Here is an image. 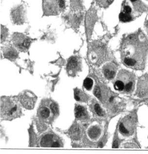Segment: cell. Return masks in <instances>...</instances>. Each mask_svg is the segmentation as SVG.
Listing matches in <instances>:
<instances>
[{
  "instance_id": "cell-3",
  "label": "cell",
  "mask_w": 148,
  "mask_h": 154,
  "mask_svg": "<svg viewBox=\"0 0 148 154\" xmlns=\"http://www.w3.org/2000/svg\"><path fill=\"white\" fill-rule=\"evenodd\" d=\"M78 67V61L76 58L72 57L69 60L67 65V69L70 74H73L77 72Z\"/></svg>"
},
{
  "instance_id": "cell-1",
  "label": "cell",
  "mask_w": 148,
  "mask_h": 154,
  "mask_svg": "<svg viewBox=\"0 0 148 154\" xmlns=\"http://www.w3.org/2000/svg\"><path fill=\"white\" fill-rule=\"evenodd\" d=\"M18 104L10 99H5L1 102V115L6 119H12L16 117L20 113Z\"/></svg>"
},
{
  "instance_id": "cell-19",
  "label": "cell",
  "mask_w": 148,
  "mask_h": 154,
  "mask_svg": "<svg viewBox=\"0 0 148 154\" xmlns=\"http://www.w3.org/2000/svg\"><path fill=\"white\" fill-rule=\"evenodd\" d=\"M132 87V83L129 82L125 86V90H126V91H129L131 90Z\"/></svg>"
},
{
  "instance_id": "cell-16",
  "label": "cell",
  "mask_w": 148,
  "mask_h": 154,
  "mask_svg": "<svg viewBox=\"0 0 148 154\" xmlns=\"http://www.w3.org/2000/svg\"><path fill=\"white\" fill-rule=\"evenodd\" d=\"M119 130L121 132L124 134H127V133H128V131L126 129L124 125L122 123H121L119 125Z\"/></svg>"
},
{
  "instance_id": "cell-5",
  "label": "cell",
  "mask_w": 148,
  "mask_h": 154,
  "mask_svg": "<svg viewBox=\"0 0 148 154\" xmlns=\"http://www.w3.org/2000/svg\"><path fill=\"white\" fill-rule=\"evenodd\" d=\"M75 116L77 119H82L85 116V110L83 107L78 106L75 108Z\"/></svg>"
},
{
  "instance_id": "cell-15",
  "label": "cell",
  "mask_w": 148,
  "mask_h": 154,
  "mask_svg": "<svg viewBox=\"0 0 148 154\" xmlns=\"http://www.w3.org/2000/svg\"><path fill=\"white\" fill-rule=\"evenodd\" d=\"M124 63L128 66H132L135 65L136 61L134 59L129 58H126L124 59Z\"/></svg>"
},
{
  "instance_id": "cell-14",
  "label": "cell",
  "mask_w": 148,
  "mask_h": 154,
  "mask_svg": "<svg viewBox=\"0 0 148 154\" xmlns=\"http://www.w3.org/2000/svg\"><path fill=\"white\" fill-rule=\"evenodd\" d=\"M94 108H95V110L96 112L97 113V114L100 116H102L103 115L104 113L103 112L102 109H101V108L100 107V106H99V105L98 104H96L95 105V106H94Z\"/></svg>"
},
{
  "instance_id": "cell-20",
  "label": "cell",
  "mask_w": 148,
  "mask_h": 154,
  "mask_svg": "<svg viewBox=\"0 0 148 154\" xmlns=\"http://www.w3.org/2000/svg\"><path fill=\"white\" fill-rule=\"evenodd\" d=\"M59 6L61 8H63L65 6V0H58Z\"/></svg>"
},
{
  "instance_id": "cell-26",
  "label": "cell",
  "mask_w": 148,
  "mask_h": 154,
  "mask_svg": "<svg viewBox=\"0 0 148 154\" xmlns=\"http://www.w3.org/2000/svg\"><path fill=\"white\" fill-rule=\"evenodd\" d=\"M131 1L132 2H135V1H137V0H131Z\"/></svg>"
},
{
  "instance_id": "cell-4",
  "label": "cell",
  "mask_w": 148,
  "mask_h": 154,
  "mask_svg": "<svg viewBox=\"0 0 148 154\" xmlns=\"http://www.w3.org/2000/svg\"><path fill=\"white\" fill-rule=\"evenodd\" d=\"M69 134L71 137L75 140L78 139L80 137V131L79 127L77 125H74L71 128Z\"/></svg>"
},
{
  "instance_id": "cell-10",
  "label": "cell",
  "mask_w": 148,
  "mask_h": 154,
  "mask_svg": "<svg viewBox=\"0 0 148 154\" xmlns=\"http://www.w3.org/2000/svg\"><path fill=\"white\" fill-rule=\"evenodd\" d=\"M83 85L84 87L86 90H90L92 88L93 85V81L90 78H87L84 81Z\"/></svg>"
},
{
  "instance_id": "cell-6",
  "label": "cell",
  "mask_w": 148,
  "mask_h": 154,
  "mask_svg": "<svg viewBox=\"0 0 148 154\" xmlns=\"http://www.w3.org/2000/svg\"><path fill=\"white\" fill-rule=\"evenodd\" d=\"M100 134V129L96 127H92L88 132L89 137L92 138H98Z\"/></svg>"
},
{
  "instance_id": "cell-9",
  "label": "cell",
  "mask_w": 148,
  "mask_h": 154,
  "mask_svg": "<svg viewBox=\"0 0 148 154\" xmlns=\"http://www.w3.org/2000/svg\"><path fill=\"white\" fill-rule=\"evenodd\" d=\"M119 19L122 21L127 22L132 20V17L128 13H121L119 15Z\"/></svg>"
},
{
  "instance_id": "cell-22",
  "label": "cell",
  "mask_w": 148,
  "mask_h": 154,
  "mask_svg": "<svg viewBox=\"0 0 148 154\" xmlns=\"http://www.w3.org/2000/svg\"><path fill=\"white\" fill-rule=\"evenodd\" d=\"M51 147H60V143L57 141L55 142L52 143Z\"/></svg>"
},
{
  "instance_id": "cell-8",
  "label": "cell",
  "mask_w": 148,
  "mask_h": 154,
  "mask_svg": "<svg viewBox=\"0 0 148 154\" xmlns=\"http://www.w3.org/2000/svg\"><path fill=\"white\" fill-rule=\"evenodd\" d=\"M40 114H41V116L43 118L46 119L48 118L50 116V110L46 107H43L41 109V110H40Z\"/></svg>"
},
{
  "instance_id": "cell-12",
  "label": "cell",
  "mask_w": 148,
  "mask_h": 154,
  "mask_svg": "<svg viewBox=\"0 0 148 154\" xmlns=\"http://www.w3.org/2000/svg\"><path fill=\"white\" fill-rule=\"evenodd\" d=\"M114 87L115 90L120 91L122 90L125 88L124 83L121 81H117L115 84Z\"/></svg>"
},
{
  "instance_id": "cell-2",
  "label": "cell",
  "mask_w": 148,
  "mask_h": 154,
  "mask_svg": "<svg viewBox=\"0 0 148 154\" xmlns=\"http://www.w3.org/2000/svg\"><path fill=\"white\" fill-rule=\"evenodd\" d=\"M20 101L22 105L26 108L32 109L36 102V98L32 94L25 93L22 95L20 98Z\"/></svg>"
},
{
  "instance_id": "cell-25",
  "label": "cell",
  "mask_w": 148,
  "mask_h": 154,
  "mask_svg": "<svg viewBox=\"0 0 148 154\" xmlns=\"http://www.w3.org/2000/svg\"><path fill=\"white\" fill-rule=\"evenodd\" d=\"M113 99H114V97H111V98H110V101H111V102H112L113 100Z\"/></svg>"
},
{
  "instance_id": "cell-23",
  "label": "cell",
  "mask_w": 148,
  "mask_h": 154,
  "mask_svg": "<svg viewBox=\"0 0 148 154\" xmlns=\"http://www.w3.org/2000/svg\"><path fill=\"white\" fill-rule=\"evenodd\" d=\"M113 148H118V143L116 141H115L113 144Z\"/></svg>"
},
{
  "instance_id": "cell-11",
  "label": "cell",
  "mask_w": 148,
  "mask_h": 154,
  "mask_svg": "<svg viewBox=\"0 0 148 154\" xmlns=\"http://www.w3.org/2000/svg\"><path fill=\"white\" fill-rule=\"evenodd\" d=\"M104 74L107 79H111L114 77L115 73L112 70L106 69L104 70Z\"/></svg>"
},
{
  "instance_id": "cell-21",
  "label": "cell",
  "mask_w": 148,
  "mask_h": 154,
  "mask_svg": "<svg viewBox=\"0 0 148 154\" xmlns=\"http://www.w3.org/2000/svg\"><path fill=\"white\" fill-rule=\"evenodd\" d=\"M124 9L125 12L126 13H128V14H129L132 11V9L129 6H125Z\"/></svg>"
},
{
  "instance_id": "cell-7",
  "label": "cell",
  "mask_w": 148,
  "mask_h": 154,
  "mask_svg": "<svg viewBox=\"0 0 148 154\" xmlns=\"http://www.w3.org/2000/svg\"><path fill=\"white\" fill-rule=\"evenodd\" d=\"M5 57L9 59H14L16 58L17 53L13 49H9L5 53Z\"/></svg>"
},
{
  "instance_id": "cell-24",
  "label": "cell",
  "mask_w": 148,
  "mask_h": 154,
  "mask_svg": "<svg viewBox=\"0 0 148 154\" xmlns=\"http://www.w3.org/2000/svg\"><path fill=\"white\" fill-rule=\"evenodd\" d=\"M107 1H108V2L109 4H111L113 2L114 0H107Z\"/></svg>"
},
{
  "instance_id": "cell-18",
  "label": "cell",
  "mask_w": 148,
  "mask_h": 154,
  "mask_svg": "<svg viewBox=\"0 0 148 154\" xmlns=\"http://www.w3.org/2000/svg\"><path fill=\"white\" fill-rule=\"evenodd\" d=\"M50 108L54 114H57L58 112V108L57 106L55 104H52L51 105Z\"/></svg>"
},
{
  "instance_id": "cell-13",
  "label": "cell",
  "mask_w": 148,
  "mask_h": 154,
  "mask_svg": "<svg viewBox=\"0 0 148 154\" xmlns=\"http://www.w3.org/2000/svg\"><path fill=\"white\" fill-rule=\"evenodd\" d=\"M74 96L75 99L77 101H80L82 100V92L79 90H75L74 92Z\"/></svg>"
},
{
  "instance_id": "cell-17",
  "label": "cell",
  "mask_w": 148,
  "mask_h": 154,
  "mask_svg": "<svg viewBox=\"0 0 148 154\" xmlns=\"http://www.w3.org/2000/svg\"><path fill=\"white\" fill-rule=\"evenodd\" d=\"M94 94H95V96L98 98L99 99H100L101 98V92L99 88L98 87H97L95 88V90H94Z\"/></svg>"
}]
</instances>
